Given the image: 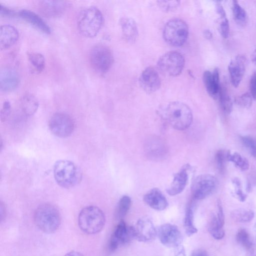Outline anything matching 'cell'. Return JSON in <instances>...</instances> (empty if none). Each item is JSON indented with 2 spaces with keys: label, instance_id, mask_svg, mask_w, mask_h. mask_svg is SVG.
I'll return each mask as SVG.
<instances>
[{
  "label": "cell",
  "instance_id": "cell-1",
  "mask_svg": "<svg viewBox=\"0 0 256 256\" xmlns=\"http://www.w3.org/2000/svg\"><path fill=\"white\" fill-rule=\"evenodd\" d=\"M160 115L174 128L183 130L188 128L192 122V113L186 104L174 101L162 106Z\"/></svg>",
  "mask_w": 256,
  "mask_h": 256
},
{
  "label": "cell",
  "instance_id": "cell-2",
  "mask_svg": "<svg viewBox=\"0 0 256 256\" xmlns=\"http://www.w3.org/2000/svg\"><path fill=\"white\" fill-rule=\"evenodd\" d=\"M54 176L56 183L65 188H72L81 181L82 173L72 162L59 160L54 166Z\"/></svg>",
  "mask_w": 256,
  "mask_h": 256
},
{
  "label": "cell",
  "instance_id": "cell-3",
  "mask_svg": "<svg viewBox=\"0 0 256 256\" xmlns=\"http://www.w3.org/2000/svg\"><path fill=\"white\" fill-rule=\"evenodd\" d=\"M34 221L42 232L52 233L59 228L61 216L58 209L54 205L45 203L39 206L34 213Z\"/></svg>",
  "mask_w": 256,
  "mask_h": 256
},
{
  "label": "cell",
  "instance_id": "cell-4",
  "mask_svg": "<svg viewBox=\"0 0 256 256\" xmlns=\"http://www.w3.org/2000/svg\"><path fill=\"white\" fill-rule=\"evenodd\" d=\"M106 222L105 215L98 207L87 206L80 212L78 216V224L84 232L92 234L100 232Z\"/></svg>",
  "mask_w": 256,
  "mask_h": 256
},
{
  "label": "cell",
  "instance_id": "cell-5",
  "mask_svg": "<svg viewBox=\"0 0 256 256\" xmlns=\"http://www.w3.org/2000/svg\"><path fill=\"white\" fill-rule=\"evenodd\" d=\"M104 22L101 12L96 7L90 6L83 10L78 18V27L80 34L86 38L96 36Z\"/></svg>",
  "mask_w": 256,
  "mask_h": 256
},
{
  "label": "cell",
  "instance_id": "cell-6",
  "mask_svg": "<svg viewBox=\"0 0 256 256\" xmlns=\"http://www.w3.org/2000/svg\"><path fill=\"white\" fill-rule=\"evenodd\" d=\"M189 33L187 24L182 19L170 20L164 25L162 35L164 40L174 46H180L187 40Z\"/></svg>",
  "mask_w": 256,
  "mask_h": 256
},
{
  "label": "cell",
  "instance_id": "cell-7",
  "mask_svg": "<svg viewBox=\"0 0 256 256\" xmlns=\"http://www.w3.org/2000/svg\"><path fill=\"white\" fill-rule=\"evenodd\" d=\"M89 58L93 69L100 74H106L114 62V56L111 50L102 44L92 47L90 52Z\"/></svg>",
  "mask_w": 256,
  "mask_h": 256
},
{
  "label": "cell",
  "instance_id": "cell-8",
  "mask_svg": "<svg viewBox=\"0 0 256 256\" xmlns=\"http://www.w3.org/2000/svg\"><path fill=\"white\" fill-rule=\"evenodd\" d=\"M185 65V58L180 52L172 50L166 52L158 60L157 67L164 74L176 76L182 72Z\"/></svg>",
  "mask_w": 256,
  "mask_h": 256
},
{
  "label": "cell",
  "instance_id": "cell-9",
  "mask_svg": "<svg viewBox=\"0 0 256 256\" xmlns=\"http://www.w3.org/2000/svg\"><path fill=\"white\" fill-rule=\"evenodd\" d=\"M48 125L54 135L62 138L70 136L74 129V123L72 118L62 112L54 114L50 118Z\"/></svg>",
  "mask_w": 256,
  "mask_h": 256
},
{
  "label": "cell",
  "instance_id": "cell-10",
  "mask_svg": "<svg viewBox=\"0 0 256 256\" xmlns=\"http://www.w3.org/2000/svg\"><path fill=\"white\" fill-rule=\"evenodd\" d=\"M217 185V180L214 176L210 174H200L194 178L192 183V195L196 200L204 199L214 191Z\"/></svg>",
  "mask_w": 256,
  "mask_h": 256
},
{
  "label": "cell",
  "instance_id": "cell-11",
  "mask_svg": "<svg viewBox=\"0 0 256 256\" xmlns=\"http://www.w3.org/2000/svg\"><path fill=\"white\" fill-rule=\"evenodd\" d=\"M157 236L160 242L168 247L176 248L181 244L182 238L178 228L171 224L161 225L157 230Z\"/></svg>",
  "mask_w": 256,
  "mask_h": 256
},
{
  "label": "cell",
  "instance_id": "cell-12",
  "mask_svg": "<svg viewBox=\"0 0 256 256\" xmlns=\"http://www.w3.org/2000/svg\"><path fill=\"white\" fill-rule=\"evenodd\" d=\"M134 238L141 242H149L153 240L157 236V230L153 222L148 218H140L134 226H132Z\"/></svg>",
  "mask_w": 256,
  "mask_h": 256
},
{
  "label": "cell",
  "instance_id": "cell-13",
  "mask_svg": "<svg viewBox=\"0 0 256 256\" xmlns=\"http://www.w3.org/2000/svg\"><path fill=\"white\" fill-rule=\"evenodd\" d=\"M132 239H134L132 226H128L122 220H120L111 236L109 249L114 251Z\"/></svg>",
  "mask_w": 256,
  "mask_h": 256
},
{
  "label": "cell",
  "instance_id": "cell-14",
  "mask_svg": "<svg viewBox=\"0 0 256 256\" xmlns=\"http://www.w3.org/2000/svg\"><path fill=\"white\" fill-rule=\"evenodd\" d=\"M139 84L142 89L147 93L157 91L160 87L161 80L156 70L152 66L146 68L140 76Z\"/></svg>",
  "mask_w": 256,
  "mask_h": 256
},
{
  "label": "cell",
  "instance_id": "cell-15",
  "mask_svg": "<svg viewBox=\"0 0 256 256\" xmlns=\"http://www.w3.org/2000/svg\"><path fill=\"white\" fill-rule=\"evenodd\" d=\"M247 66V59L242 54H239L234 58L230 62L228 70L232 84L238 87L244 74Z\"/></svg>",
  "mask_w": 256,
  "mask_h": 256
},
{
  "label": "cell",
  "instance_id": "cell-16",
  "mask_svg": "<svg viewBox=\"0 0 256 256\" xmlns=\"http://www.w3.org/2000/svg\"><path fill=\"white\" fill-rule=\"evenodd\" d=\"M66 1L42 0L38 4V8L46 17L56 18L62 16L68 7Z\"/></svg>",
  "mask_w": 256,
  "mask_h": 256
},
{
  "label": "cell",
  "instance_id": "cell-17",
  "mask_svg": "<svg viewBox=\"0 0 256 256\" xmlns=\"http://www.w3.org/2000/svg\"><path fill=\"white\" fill-rule=\"evenodd\" d=\"M20 83L17 72L11 68H5L0 72V89L3 92H11L15 90Z\"/></svg>",
  "mask_w": 256,
  "mask_h": 256
},
{
  "label": "cell",
  "instance_id": "cell-18",
  "mask_svg": "<svg viewBox=\"0 0 256 256\" xmlns=\"http://www.w3.org/2000/svg\"><path fill=\"white\" fill-rule=\"evenodd\" d=\"M202 80L208 94L214 98H217L220 86L218 69L216 68L212 72L204 71Z\"/></svg>",
  "mask_w": 256,
  "mask_h": 256
},
{
  "label": "cell",
  "instance_id": "cell-19",
  "mask_svg": "<svg viewBox=\"0 0 256 256\" xmlns=\"http://www.w3.org/2000/svg\"><path fill=\"white\" fill-rule=\"evenodd\" d=\"M144 201L148 206L156 210H163L168 206L166 198L158 188H153L148 192L144 196Z\"/></svg>",
  "mask_w": 256,
  "mask_h": 256
},
{
  "label": "cell",
  "instance_id": "cell-20",
  "mask_svg": "<svg viewBox=\"0 0 256 256\" xmlns=\"http://www.w3.org/2000/svg\"><path fill=\"white\" fill-rule=\"evenodd\" d=\"M19 34L12 26L2 25L0 29V48L6 50L12 46L18 40Z\"/></svg>",
  "mask_w": 256,
  "mask_h": 256
},
{
  "label": "cell",
  "instance_id": "cell-21",
  "mask_svg": "<svg viewBox=\"0 0 256 256\" xmlns=\"http://www.w3.org/2000/svg\"><path fill=\"white\" fill-rule=\"evenodd\" d=\"M187 166L174 174L170 186L166 190L170 196H176L181 193L185 188L188 178Z\"/></svg>",
  "mask_w": 256,
  "mask_h": 256
},
{
  "label": "cell",
  "instance_id": "cell-22",
  "mask_svg": "<svg viewBox=\"0 0 256 256\" xmlns=\"http://www.w3.org/2000/svg\"><path fill=\"white\" fill-rule=\"evenodd\" d=\"M120 25L124 39L128 42H134L138 35L135 20L129 17H123L120 20Z\"/></svg>",
  "mask_w": 256,
  "mask_h": 256
},
{
  "label": "cell",
  "instance_id": "cell-23",
  "mask_svg": "<svg viewBox=\"0 0 256 256\" xmlns=\"http://www.w3.org/2000/svg\"><path fill=\"white\" fill-rule=\"evenodd\" d=\"M18 15L42 32L50 34V28L48 24L37 14L28 10H22Z\"/></svg>",
  "mask_w": 256,
  "mask_h": 256
},
{
  "label": "cell",
  "instance_id": "cell-24",
  "mask_svg": "<svg viewBox=\"0 0 256 256\" xmlns=\"http://www.w3.org/2000/svg\"><path fill=\"white\" fill-rule=\"evenodd\" d=\"M20 107L26 115L32 116L36 112L38 107V102L34 95L26 94L20 98Z\"/></svg>",
  "mask_w": 256,
  "mask_h": 256
},
{
  "label": "cell",
  "instance_id": "cell-25",
  "mask_svg": "<svg viewBox=\"0 0 256 256\" xmlns=\"http://www.w3.org/2000/svg\"><path fill=\"white\" fill-rule=\"evenodd\" d=\"M218 98L222 110L226 114H230L232 110V102L226 85L220 84Z\"/></svg>",
  "mask_w": 256,
  "mask_h": 256
},
{
  "label": "cell",
  "instance_id": "cell-26",
  "mask_svg": "<svg viewBox=\"0 0 256 256\" xmlns=\"http://www.w3.org/2000/svg\"><path fill=\"white\" fill-rule=\"evenodd\" d=\"M232 12L235 22L240 26H245L248 22V15L236 0L232 1Z\"/></svg>",
  "mask_w": 256,
  "mask_h": 256
},
{
  "label": "cell",
  "instance_id": "cell-27",
  "mask_svg": "<svg viewBox=\"0 0 256 256\" xmlns=\"http://www.w3.org/2000/svg\"><path fill=\"white\" fill-rule=\"evenodd\" d=\"M227 160L232 162L234 166L242 171H246L249 168L248 160L237 152H231L227 151Z\"/></svg>",
  "mask_w": 256,
  "mask_h": 256
},
{
  "label": "cell",
  "instance_id": "cell-28",
  "mask_svg": "<svg viewBox=\"0 0 256 256\" xmlns=\"http://www.w3.org/2000/svg\"><path fill=\"white\" fill-rule=\"evenodd\" d=\"M185 232L188 236H192L198 232V230L194 223V213L191 208H187L184 222Z\"/></svg>",
  "mask_w": 256,
  "mask_h": 256
},
{
  "label": "cell",
  "instance_id": "cell-29",
  "mask_svg": "<svg viewBox=\"0 0 256 256\" xmlns=\"http://www.w3.org/2000/svg\"><path fill=\"white\" fill-rule=\"evenodd\" d=\"M28 58L30 64L36 70L39 72H42L45 68V58L42 54L37 52H28Z\"/></svg>",
  "mask_w": 256,
  "mask_h": 256
},
{
  "label": "cell",
  "instance_id": "cell-30",
  "mask_svg": "<svg viewBox=\"0 0 256 256\" xmlns=\"http://www.w3.org/2000/svg\"><path fill=\"white\" fill-rule=\"evenodd\" d=\"M208 230L212 236L216 240L222 239L224 236L223 227L219 224L216 216H214L210 220Z\"/></svg>",
  "mask_w": 256,
  "mask_h": 256
},
{
  "label": "cell",
  "instance_id": "cell-31",
  "mask_svg": "<svg viewBox=\"0 0 256 256\" xmlns=\"http://www.w3.org/2000/svg\"><path fill=\"white\" fill-rule=\"evenodd\" d=\"M132 204L131 198L124 196L120 200L116 210V216L120 219L124 218L128 212Z\"/></svg>",
  "mask_w": 256,
  "mask_h": 256
},
{
  "label": "cell",
  "instance_id": "cell-32",
  "mask_svg": "<svg viewBox=\"0 0 256 256\" xmlns=\"http://www.w3.org/2000/svg\"><path fill=\"white\" fill-rule=\"evenodd\" d=\"M236 241L248 251L253 249V244L248 232L244 228L240 229L236 234Z\"/></svg>",
  "mask_w": 256,
  "mask_h": 256
},
{
  "label": "cell",
  "instance_id": "cell-33",
  "mask_svg": "<svg viewBox=\"0 0 256 256\" xmlns=\"http://www.w3.org/2000/svg\"><path fill=\"white\" fill-rule=\"evenodd\" d=\"M254 212L252 210L244 209L236 210L232 212V218L241 222H248L254 218Z\"/></svg>",
  "mask_w": 256,
  "mask_h": 256
},
{
  "label": "cell",
  "instance_id": "cell-34",
  "mask_svg": "<svg viewBox=\"0 0 256 256\" xmlns=\"http://www.w3.org/2000/svg\"><path fill=\"white\" fill-rule=\"evenodd\" d=\"M240 140L244 147L254 157H256V140L248 136H242Z\"/></svg>",
  "mask_w": 256,
  "mask_h": 256
},
{
  "label": "cell",
  "instance_id": "cell-35",
  "mask_svg": "<svg viewBox=\"0 0 256 256\" xmlns=\"http://www.w3.org/2000/svg\"><path fill=\"white\" fill-rule=\"evenodd\" d=\"M227 160V151L218 150L215 154V162L216 166L221 173L225 170L226 162Z\"/></svg>",
  "mask_w": 256,
  "mask_h": 256
},
{
  "label": "cell",
  "instance_id": "cell-36",
  "mask_svg": "<svg viewBox=\"0 0 256 256\" xmlns=\"http://www.w3.org/2000/svg\"><path fill=\"white\" fill-rule=\"evenodd\" d=\"M218 30L222 36L224 38H227L229 36L230 32V24L226 16H220Z\"/></svg>",
  "mask_w": 256,
  "mask_h": 256
},
{
  "label": "cell",
  "instance_id": "cell-37",
  "mask_svg": "<svg viewBox=\"0 0 256 256\" xmlns=\"http://www.w3.org/2000/svg\"><path fill=\"white\" fill-rule=\"evenodd\" d=\"M158 4L162 10L171 12L176 9L180 4V1L176 0H161L157 1Z\"/></svg>",
  "mask_w": 256,
  "mask_h": 256
},
{
  "label": "cell",
  "instance_id": "cell-38",
  "mask_svg": "<svg viewBox=\"0 0 256 256\" xmlns=\"http://www.w3.org/2000/svg\"><path fill=\"white\" fill-rule=\"evenodd\" d=\"M252 99L250 92H246L238 96L236 100V102L243 108H249L252 104Z\"/></svg>",
  "mask_w": 256,
  "mask_h": 256
},
{
  "label": "cell",
  "instance_id": "cell-39",
  "mask_svg": "<svg viewBox=\"0 0 256 256\" xmlns=\"http://www.w3.org/2000/svg\"><path fill=\"white\" fill-rule=\"evenodd\" d=\"M11 106L8 101H5L2 106L0 110V120L2 122H4L6 120L10 114Z\"/></svg>",
  "mask_w": 256,
  "mask_h": 256
},
{
  "label": "cell",
  "instance_id": "cell-40",
  "mask_svg": "<svg viewBox=\"0 0 256 256\" xmlns=\"http://www.w3.org/2000/svg\"><path fill=\"white\" fill-rule=\"evenodd\" d=\"M218 214H217V220L219 224L223 227L224 224V216L223 212V208L222 204L220 200L218 201Z\"/></svg>",
  "mask_w": 256,
  "mask_h": 256
},
{
  "label": "cell",
  "instance_id": "cell-41",
  "mask_svg": "<svg viewBox=\"0 0 256 256\" xmlns=\"http://www.w3.org/2000/svg\"><path fill=\"white\" fill-rule=\"evenodd\" d=\"M250 94L252 98L256 100V72L252 76L250 82Z\"/></svg>",
  "mask_w": 256,
  "mask_h": 256
},
{
  "label": "cell",
  "instance_id": "cell-42",
  "mask_svg": "<svg viewBox=\"0 0 256 256\" xmlns=\"http://www.w3.org/2000/svg\"><path fill=\"white\" fill-rule=\"evenodd\" d=\"M0 14L5 17H12L16 14V12L0 4Z\"/></svg>",
  "mask_w": 256,
  "mask_h": 256
},
{
  "label": "cell",
  "instance_id": "cell-43",
  "mask_svg": "<svg viewBox=\"0 0 256 256\" xmlns=\"http://www.w3.org/2000/svg\"><path fill=\"white\" fill-rule=\"evenodd\" d=\"M234 186L236 187L234 194L237 198H238L240 201L242 202L245 201L247 198V195L242 192L241 188V185L240 184Z\"/></svg>",
  "mask_w": 256,
  "mask_h": 256
},
{
  "label": "cell",
  "instance_id": "cell-44",
  "mask_svg": "<svg viewBox=\"0 0 256 256\" xmlns=\"http://www.w3.org/2000/svg\"><path fill=\"white\" fill-rule=\"evenodd\" d=\"M174 256H186L185 249L182 244L174 248Z\"/></svg>",
  "mask_w": 256,
  "mask_h": 256
},
{
  "label": "cell",
  "instance_id": "cell-45",
  "mask_svg": "<svg viewBox=\"0 0 256 256\" xmlns=\"http://www.w3.org/2000/svg\"><path fill=\"white\" fill-rule=\"evenodd\" d=\"M191 256H209L208 252L204 250L198 248L194 250Z\"/></svg>",
  "mask_w": 256,
  "mask_h": 256
},
{
  "label": "cell",
  "instance_id": "cell-46",
  "mask_svg": "<svg viewBox=\"0 0 256 256\" xmlns=\"http://www.w3.org/2000/svg\"><path fill=\"white\" fill-rule=\"evenodd\" d=\"M64 256H84L80 252H77V251H74L72 250L70 251L67 254H66Z\"/></svg>",
  "mask_w": 256,
  "mask_h": 256
},
{
  "label": "cell",
  "instance_id": "cell-47",
  "mask_svg": "<svg viewBox=\"0 0 256 256\" xmlns=\"http://www.w3.org/2000/svg\"><path fill=\"white\" fill-rule=\"evenodd\" d=\"M6 208L2 202H0V218L2 220L6 215Z\"/></svg>",
  "mask_w": 256,
  "mask_h": 256
},
{
  "label": "cell",
  "instance_id": "cell-48",
  "mask_svg": "<svg viewBox=\"0 0 256 256\" xmlns=\"http://www.w3.org/2000/svg\"><path fill=\"white\" fill-rule=\"evenodd\" d=\"M204 35L208 40L210 39L212 36V34L209 30H205L204 32Z\"/></svg>",
  "mask_w": 256,
  "mask_h": 256
},
{
  "label": "cell",
  "instance_id": "cell-49",
  "mask_svg": "<svg viewBox=\"0 0 256 256\" xmlns=\"http://www.w3.org/2000/svg\"><path fill=\"white\" fill-rule=\"evenodd\" d=\"M251 60L254 64H256V48L251 54Z\"/></svg>",
  "mask_w": 256,
  "mask_h": 256
}]
</instances>
